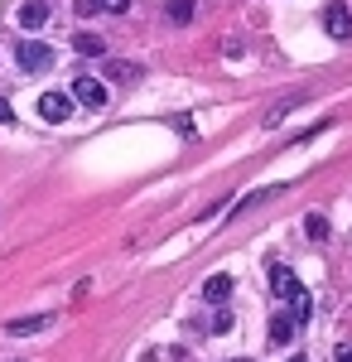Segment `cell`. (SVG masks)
Returning <instances> with one entry per match:
<instances>
[{"instance_id":"1","label":"cell","mask_w":352,"mask_h":362,"mask_svg":"<svg viewBox=\"0 0 352 362\" xmlns=\"http://www.w3.org/2000/svg\"><path fill=\"white\" fill-rule=\"evenodd\" d=\"M15 63H20L25 73H44V68L54 63V49H49V44H34V39H25V44L15 49Z\"/></svg>"},{"instance_id":"2","label":"cell","mask_w":352,"mask_h":362,"mask_svg":"<svg viewBox=\"0 0 352 362\" xmlns=\"http://www.w3.org/2000/svg\"><path fill=\"white\" fill-rule=\"evenodd\" d=\"M39 116H44L49 126H63V121L73 116V97H68V92H44V97H39Z\"/></svg>"},{"instance_id":"3","label":"cell","mask_w":352,"mask_h":362,"mask_svg":"<svg viewBox=\"0 0 352 362\" xmlns=\"http://www.w3.org/2000/svg\"><path fill=\"white\" fill-rule=\"evenodd\" d=\"M324 29H328V39H352V10L343 0H333L324 10Z\"/></svg>"},{"instance_id":"4","label":"cell","mask_w":352,"mask_h":362,"mask_svg":"<svg viewBox=\"0 0 352 362\" xmlns=\"http://www.w3.org/2000/svg\"><path fill=\"white\" fill-rule=\"evenodd\" d=\"M299 290H304V285H299V276L290 266H271V295L275 300H295Z\"/></svg>"},{"instance_id":"5","label":"cell","mask_w":352,"mask_h":362,"mask_svg":"<svg viewBox=\"0 0 352 362\" xmlns=\"http://www.w3.org/2000/svg\"><path fill=\"white\" fill-rule=\"evenodd\" d=\"M49 15H54V10H49L44 0H25V5H20V29L39 34V29H49Z\"/></svg>"},{"instance_id":"6","label":"cell","mask_w":352,"mask_h":362,"mask_svg":"<svg viewBox=\"0 0 352 362\" xmlns=\"http://www.w3.org/2000/svg\"><path fill=\"white\" fill-rule=\"evenodd\" d=\"M73 102H82V107H107V83L78 78V83H73Z\"/></svg>"},{"instance_id":"7","label":"cell","mask_w":352,"mask_h":362,"mask_svg":"<svg viewBox=\"0 0 352 362\" xmlns=\"http://www.w3.org/2000/svg\"><path fill=\"white\" fill-rule=\"evenodd\" d=\"M227 295H232V276H227V271H217V276L203 280V300H208V305H227Z\"/></svg>"},{"instance_id":"8","label":"cell","mask_w":352,"mask_h":362,"mask_svg":"<svg viewBox=\"0 0 352 362\" xmlns=\"http://www.w3.org/2000/svg\"><path fill=\"white\" fill-rule=\"evenodd\" d=\"M49 324H54L49 314H34V319H10V324H5V334H15V338H25V334H44Z\"/></svg>"},{"instance_id":"9","label":"cell","mask_w":352,"mask_h":362,"mask_svg":"<svg viewBox=\"0 0 352 362\" xmlns=\"http://www.w3.org/2000/svg\"><path fill=\"white\" fill-rule=\"evenodd\" d=\"M295 329H299L295 314H275L271 319V343H295Z\"/></svg>"},{"instance_id":"10","label":"cell","mask_w":352,"mask_h":362,"mask_svg":"<svg viewBox=\"0 0 352 362\" xmlns=\"http://www.w3.org/2000/svg\"><path fill=\"white\" fill-rule=\"evenodd\" d=\"M73 49L87 54V58H102V54H107V44H102L97 34H73Z\"/></svg>"},{"instance_id":"11","label":"cell","mask_w":352,"mask_h":362,"mask_svg":"<svg viewBox=\"0 0 352 362\" xmlns=\"http://www.w3.org/2000/svg\"><path fill=\"white\" fill-rule=\"evenodd\" d=\"M193 10H198V0H169V20H174V25H189Z\"/></svg>"},{"instance_id":"12","label":"cell","mask_w":352,"mask_h":362,"mask_svg":"<svg viewBox=\"0 0 352 362\" xmlns=\"http://www.w3.org/2000/svg\"><path fill=\"white\" fill-rule=\"evenodd\" d=\"M290 314H295L299 324H309V314H314V300H309V290H299L295 300H290Z\"/></svg>"},{"instance_id":"13","label":"cell","mask_w":352,"mask_h":362,"mask_svg":"<svg viewBox=\"0 0 352 362\" xmlns=\"http://www.w3.org/2000/svg\"><path fill=\"white\" fill-rule=\"evenodd\" d=\"M304 232H309L314 242H328V218H319V213H309V218H304Z\"/></svg>"},{"instance_id":"14","label":"cell","mask_w":352,"mask_h":362,"mask_svg":"<svg viewBox=\"0 0 352 362\" xmlns=\"http://www.w3.org/2000/svg\"><path fill=\"white\" fill-rule=\"evenodd\" d=\"M10 121H15V107H10V102L0 97V126H10Z\"/></svg>"},{"instance_id":"15","label":"cell","mask_w":352,"mask_h":362,"mask_svg":"<svg viewBox=\"0 0 352 362\" xmlns=\"http://www.w3.org/2000/svg\"><path fill=\"white\" fill-rule=\"evenodd\" d=\"M126 5H131V0H102V10H116V15H121Z\"/></svg>"},{"instance_id":"16","label":"cell","mask_w":352,"mask_h":362,"mask_svg":"<svg viewBox=\"0 0 352 362\" xmlns=\"http://www.w3.org/2000/svg\"><path fill=\"white\" fill-rule=\"evenodd\" d=\"M338 362H352V343H348V348H338Z\"/></svg>"},{"instance_id":"17","label":"cell","mask_w":352,"mask_h":362,"mask_svg":"<svg viewBox=\"0 0 352 362\" xmlns=\"http://www.w3.org/2000/svg\"><path fill=\"white\" fill-rule=\"evenodd\" d=\"M232 362H246V358H232Z\"/></svg>"},{"instance_id":"18","label":"cell","mask_w":352,"mask_h":362,"mask_svg":"<svg viewBox=\"0 0 352 362\" xmlns=\"http://www.w3.org/2000/svg\"><path fill=\"white\" fill-rule=\"evenodd\" d=\"M290 362H304V358H290Z\"/></svg>"}]
</instances>
